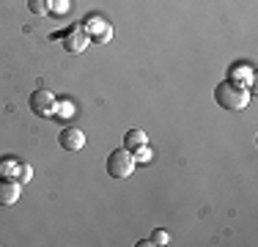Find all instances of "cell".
<instances>
[{
	"instance_id": "cell-13",
	"label": "cell",
	"mask_w": 258,
	"mask_h": 247,
	"mask_svg": "<svg viewBox=\"0 0 258 247\" xmlns=\"http://www.w3.org/2000/svg\"><path fill=\"white\" fill-rule=\"evenodd\" d=\"M28 9L36 17H44V14H50V0H28Z\"/></svg>"
},
{
	"instance_id": "cell-3",
	"label": "cell",
	"mask_w": 258,
	"mask_h": 247,
	"mask_svg": "<svg viewBox=\"0 0 258 247\" xmlns=\"http://www.w3.org/2000/svg\"><path fill=\"white\" fill-rule=\"evenodd\" d=\"M28 107H30V113L39 115V118H50L55 113V96L47 88H36L28 99Z\"/></svg>"
},
{
	"instance_id": "cell-1",
	"label": "cell",
	"mask_w": 258,
	"mask_h": 247,
	"mask_svg": "<svg viewBox=\"0 0 258 247\" xmlns=\"http://www.w3.org/2000/svg\"><path fill=\"white\" fill-rule=\"evenodd\" d=\"M214 99H217V104L225 110H244L250 102V88L242 83H236V80H225V83H220L217 88H214Z\"/></svg>"
},
{
	"instance_id": "cell-2",
	"label": "cell",
	"mask_w": 258,
	"mask_h": 247,
	"mask_svg": "<svg viewBox=\"0 0 258 247\" xmlns=\"http://www.w3.org/2000/svg\"><path fill=\"white\" fill-rule=\"evenodd\" d=\"M135 157L129 148H115V151H110L107 157V173L113 178H129L135 173Z\"/></svg>"
},
{
	"instance_id": "cell-4",
	"label": "cell",
	"mask_w": 258,
	"mask_h": 247,
	"mask_svg": "<svg viewBox=\"0 0 258 247\" xmlns=\"http://www.w3.org/2000/svg\"><path fill=\"white\" fill-rule=\"evenodd\" d=\"M85 36H88L94 44H104V41L113 39V28H110V22H104L102 17H91V20H85Z\"/></svg>"
},
{
	"instance_id": "cell-7",
	"label": "cell",
	"mask_w": 258,
	"mask_h": 247,
	"mask_svg": "<svg viewBox=\"0 0 258 247\" xmlns=\"http://www.w3.org/2000/svg\"><path fill=\"white\" fill-rule=\"evenodd\" d=\"M20 201V181L0 178V206H14Z\"/></svg>"
},
{
	"instance_id": "cell-15",
	"label": "cell",
	"mask_w": 258,
	"mask_h": 247,
	"mask_svg": "<svg viewBox=\"0 0 258 247\" xmlns=\"http://www.w3.org/2000/svg\"><path fill=\"white\" fill-rule=\"evenodd\" d=\"M69 9H72L69 0H50V11H52V14H66Z\"/></svg>"
},
{
	"instance_id": "cell-9",
	"label": "cell",
	"mask_w": 258,
	"mask_h": 247,
	"mask_svg": "<svg viewBox=\"0 0 258 247\" xmlns=\"http://www.w3.org/2000/svg\"><path fill=\"white\" fill-rule=\"evenodd\" d=\"M77 115V107L72 102H55V113H52V118H58V121H69V118H75Z\"/></svg>"
},
{
	"instance_id": "cell-16",
	"label": "cell",
	"mask_w": 258,
	"mask_h": 247,
	"mask_svg": "<svg viewBox=\"0 0 258 247\" xmlns=\"http://www.w3.org/2000/svg\"><path fill=\"white\" fill-rule=\"evenodd\" d=\"M170 242V233L168 231H154L151 233V244H168Z\"/></svg>"
},
{
	"instance_id": "cell-11",
	"label": "cell",
	"mask_w": 258,
	"mask_h": 247,
	"mask_svg": "<svg viewBox=\"0 0 258 247\" xmlns=\"http://www.w3.org/2000/svg\"><path fill=\"white\" fill-rule=\"evenodd\" d=\"M231 80H236V83H242V85H253V72H250V66H242L239 64L236 69H233V74H231Z\"/></svg>"
},
{
	"instance_id": "cell-5",
	"label": "cell",
	"mask_w": 258,
	"mask_h": 247,
	"mask_svg": "<svg viewBox=\"0 0 258 247\" xmlns=\"http://www.w3.org/2000/svg\"><path fill=\"white\" fill-rule=\"evenodd\" d=\"M88 36H85V30L83 28H69L66 30V36H63V49L66 52H83L85 47H88Z\"/></svg>"
},
{
	"instance_id": "cell-12",
	"label": "cell",
	"mask_w": 258,
	"mask_h": 247,
	"mask_svg": "<svg viewBox=\"0 0 258 247\" xmlns=\"http://www.w3.org/2000/svg\"><path fill=\"white\" fill-rule=\"evenodd\" d=\"M30 178H33V168H30L28 162H20V168H17V173H14V181H20V184H28Z\"/></svg>"
},
{
	"instance_id": "cell-10",
	"label": "cell",
	"mask_w": 258,
	"mask_h": 247,
	"mask_svg": "<svg viewBox=\"0 0 258 247\" xmlns=\"http://www.w3.org/2000/svg\"><path fill=\"white\" fill-rule=\"evenodd\" d=\"M17 168H20V159L17 157H3L0 159V178H14Z\"/></svg>"
},
{
	"instance_id": "cell-8",
	"label": "cell",
	"mask_w": 258,
	"mask_h": 247,
	"mask_svg": "<svg viewBox=\"0 0 258 247\" xmlns=\"http://www.w3.org/2000/svg\"><path fill=\"white\" fill-rule=\"evenodd\" d=\"M146 143H149V138H146L143 129H129L124 135V148H129V151H135L138 146H146Z\"/></svg>"
},
{
	"instance_id": "cell-6",
	"label": "cell",
	"mask_w": 258,
	"mask_h": 247,
	"mask_svg": "<svg viewBox=\"0 0 258 247\" xmlns=\"http://www.w3.org/2000/svg\"><path fill=\"white\" fill-rule=\"evenodd\" d=\"M58 143H60V148H66V151H80V148L85 146V135L75 127L63 129V132L58 135Z\"/></svg>"
},
{
	"instance_id": "cell-14",
	"label": "cell",
	"mask_w": 258,
	"mask_h": 247,
	"mask_svg": "<svg viewBox=\"0 0 258 247\" xmlns=\"http://www.w3.org/2000/svg\"><path fill=\"white\" fill-rule=\"evenodd\" d=\"M151 154H154V151L149 148V143H146V146H138V148H135L132 157H135V162H151Z\"/></svg>"
}]
</instances>
